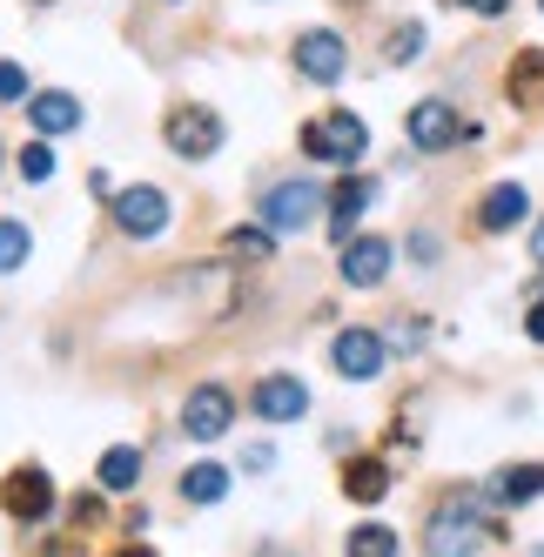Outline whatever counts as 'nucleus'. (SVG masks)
I'll return each mask as SVG.
<instances>
[{"label":"nucleus","instance_id":"nucleus-28","mask_svg":"<svg viewBox=\"0 0 544 557\" xmlns=\"http://www.w3.org/2000/svg\"><path fill=\"white\" fill-rule=\"evenodd\" d=\"M463 8H471V14H484V21H497L504 8H511V0H463Z\"/></svg>","mask_w":544,"mask_h":557},{"label":"nucleus","instance_id":"nucleus-7","mask_svg":"<svg viewBox=\"0 0 544 557\" xmlns=\"http://www.w3.org/2000/svg\"><path fill=\"white\" fill-rule=\"evenodd\" d=\"M228 423H236V396H228L222 383H196V389H188V404H182V430L196 436V444H215Z\"/></svg>","mask_w":544,"mask_h":557},{"label":"nucleus","instance_id":"nucleus-25","mask_svg":"<svg viewBox=\"0 0 544 557\" xmlns=\"http://www.w3.org/2000/svg\"><path fill=\"white\" fill-rule=\"evenodd\" d=\"M21 175H27V182H48V175H54L48 141H27V148H21Z\"/></svg>","mask_w":544,"mask_h":557},{"label":"nucleus","instance_id":"nucleus-8","mask_svg":"<svg viewBox=\"0 0 544 557\" xmlns=\"http://www.w3.org/2000/svg\"><path fill=\"white\" fill-rule=\"evenodd\" d=\"M330 363H336V376H349V383L383 376V336H376V330H343V336L330 343Z\"/></svg>","mask_w":544,"mask_h":557},{"label":"nucleus","instance_id":"nucleus-16","mask_svg":"<svg viewBox=\"0 0 544 557\" xmlns=\"http://www.w3.org/2000/svg\"><path fill=\"white\" fill-rule=\"evenodd\" d=\"M504 95H511L518 108H544V54H537V48L511 54V74H504Z\"/></svg>","mask_w":544,"mask_h":557},{"label":"nucleus","instance_id":"nucleus-2","mask_svg":"<svg viewBox=\"0 0 544 557\" xmlns=\"http://www.w3.org/2000/svg\"><path fill=\"white\" fill-rule=\"evenodd\" d=\"M478 504L471 497H450V504H437V517L423 524V557H471L478 550Z\"/></svg>","mask_w":544,"mask_h":557},{"label":"nucleus","instance_id":"nucleus-32","mask_svg":"<svg viewBox=\"0 0 544 557\" xmlns=\"http://www.w3.org/2000/svg\"><path fill=\"white\" fill-rule=\"evenodd\" d=\"M114 557H148V544H128V550H114Z\"/></svg>","mask_w":544,"mask_h":557},{"label":"nucleus","instance_id":"nucleus-13","mask_svg":"<svg viewBox=\"0 0 544 557\" xmlns=\"http://www.w3.org/2000/svg\"><path fill=\"white\" fill-rule=\"evenodd\" d=\"M524 209H531V195H524L518 182H497L484 202H478V228H484V235H504V228L524 222Z\"/></svg>","mask_w":544,"mask_h":557},{"label":"nucleus","instance_id":"nucleus-9","mask_svg":"<svg viewBox=\"0 0 544 557\" xmlns=\"http://www.w3.org/2000/svg\"><path fill=\"white\" fill-rule=\"evenodd\" d=\"M249 410L262 417V423H296L302 410H309V389H302V376H262L256 389H249Z\"/></svg>","mask_w":544,"mask_h":557},{"label":"nucleus","instance_id":"nucleus-18","mask_svg":"<svg viewBox=\"0 0 544 557\" xmlns=\"http://www.w3.org/2000/svg\"><path fill=\"white\" fill-rule=\"evenodd\" d=\"M228 497V463H188L182 470V504H222Z\"/></svg>","mask_w":544,"mask_h":557},{"label":"nucleus","instance_id":"nucleus-36","mask_svg":"<svg viewBox=\"0 0 544 557\" xmlns=\"http://www.w3.org/2000/svg\"><path fill=\"white\" fill-rule=\"evenodd\" d=\"M41 8H48V0H41Z\"/></svg>","mask_w":544,"mask_h":557},{"label":"nucleus","instance_id":"nucleus-17","mask_svg":"<svg viewBox=\"0 0 544 557\" xmlns=\"http://www.w3.org/2000/svg\"><path fill=\"white\" fill-rule=\"evenodd\" d=\"M383 491H391V463H376V457H357V463H343V497H357V504H376Z\"/></svg>","mask_w":544,"mask_h":557},{"label":"nucleus","instance_id":"nucleus-3","mask_svg":"<svg viewBox=\"0 0 544 557\" xmlns=\"http://www.w3.org/2000/svg\"><path fill=\"white\" fill-rule=\"evenodd\" d=\"M108 209H114V222H122V235H135V243H148V235L169 228V195L148 188V182H135V188H122V195H108Z\"/></svg>","mask_w":544,"mask_h":557},{"label":"nucleus","instance_id":"nucleus-35","mask_svg":"<svg viewBox=\"0 0 544 557\" xmlns=\"http://www.w3.org/2000/svg\"><path fill=\"white\" fill-rule=\"evenodd\" d=\"M531 557H544V550H531Z\"/></svg>","mask_w":544,"mask_h":557},{"label":"nucleus","instance_id":"nucleus-14","mask_svg":"<svg viewBox=\"0 0 544 557\" xmlns=\"http://www.w3.org/2000/svg\"><path fill=\"white\" fill-rule=\"evenodd\" d=\"M27 122H34V135H74V128H82V101L48 88V95L27 101Z\"/></svg>","mask_w":544,"mask_h":557},{"label":"nucleus","instance_id":"nucleus-20","mask_svg":"<svg viewBox=\"0 0 544 557\" xmlns=\"http://www.w3.org/2000/svg\"><path fill=\"white\" fill-rule=\"evenodd\" d=\"M343 550H349V557H397V531H391V524H357Z\"/></svg>","mask_w":544,"mask_h":557},{"label":"nucleus","instance_id":"nucleus-15","mask_svg":"<svg viewBox=\"0 0 544 557\" xmlns=\"http://www.w3.org/2000/svg\"><path fill=\"white\" fill-rule=\"evenodd\" d=\"M370 202H376V188L357 182V175H349L343 188H330V235H336V243H349V235H357V222H363Z\"/></svg>","mask_w":544,"mask_h":557},{"label":"nucleus","instance_id":"nucleus-6","mask_svg":"<svg viewBox=\"0 0 544 557\" xmlns=\"http://www.w3.org/2000/svg\"><path fill=\"white\" fill-rule=\"evenodd\" d=\"M262 215H269V228H283V235H296V228H309L323 215V188L317 182H276L262 195Z\"/></svg>","mask_w":544,"mask_h":557},{"label":"nucleus","instance_id":"nucleus-34","mask_svg":"<svg viewBox=\"0 0 544 557\" xmlns=\"http://www.w3.org/2000/svg\"><path fill=\"white\" fill-rule=\"evenodd\" d=\"M343 8H363V0H343Z\"/></svg>","mask_w":544,"mask_h":557},{"label":"nucleus","instance_id":"nucleus-22","mask_svg":"<svg viewBox=\"0 0 544 557\" xmlns=\"http://www.w3.org/2000/svg\"><path fill=\"white\" fill-rule=\"evenodd\" d=\"M27 249H34V235H27L21 222H0V275L21 269V262H27Z\"/></svg>","mask_w":544,"mask_h":557},{"label":"nucleus","instance_id":"nucleus-12","mask_svg":"<svg viewBox=\"0 0 544 557\" xmlns=\"http://www.w3.org/2000/svg\"><path fill=\"white\" fill-rule=\"evenodd\" d=\"M410 141H417L423 154L457 148V108H450V101H417V108H410Z\"/></svg>","mask_w":544,"mask_h":557},{"label":"nucleus","instance_id":"nucleus-24","mask_svg":"<svg viewBox=\"0 0 544 557\" xmlns=\"http://www.w3.org/2000/svg\"><path fill=\"white\" fill-rule=\"evenodd\" d=\"M383 54H391V61H417V54H423V27H417V21H404L391 41H383Z\"/></svg>","mask_w":544,"mask_h":557},{"label":"nucleus","instance_id":"nucleus-4","mask_svg":"<svg viewBox=\"0 0 544 557\" xmlns=\"http://www.w3.org/2000/svg\"><path fill=\"white\" fill-rule=\"evenodd\" d=\"M169 148L182 154V162H209V154L222 148V114L215 108H196V101L175 108L169 114Z\"/></svg>","mask_w":544,"mask_h":557},{"label":"nucleus","instance_id":"nucleus-27","mask_svg":"<svg viewBox=\"0 0 544 557\" xmlns=\"http://www.w3.org/2000/svg\"><path fill=\"white\" fill-rule=\"evenodd\" d=\"M0 101H27V74L14 61H0Z\"/></svg>","mask_w":544,"mask_h":557},{"label":"nucleus","instance_id":"nucleus-10","mask_svg":"<svg viewBox=\"0 0 544 557\" xmlns=\"http://www.w3.org/2000/svg\"><path fill=\"white\" fill-rule=\"evenodd\" d=\"M343 61H349V48H343V34H330V27H309V34H296V74H309V82H336L343 74Z\"/></svg>","mask_w":544,"mask_h":557},{"label":"nucleus","instance_id":"nucleus-21","mask_svg":"<svg viewBox=\"0 0 544 557\" xmlns=\"http://www.w3.org/2000/svg\"><path fill=\"white\" fill-rule=\"evenodd\" d=\"M497 497H511V504L544 497V463H518V470H504V476H497Z\"/></svg>","mask_w":544,"mask_h":557},{"label":"nucleus","instance_id":"nucleus-31","mask_svg":"<svg viewBox=\"0 0 544 557\" xmlns=\"http://www.w3.org/2000/svg\"><path fill=\"white\" fill-rule=\"evenodd\" d=\"M531 256H537V262H544V222H537V228H531Z\"/></svg>","mask_w":544,"mask_h":557},{"label":"nucleus","instance_id":"nucleus-5","mask_svg":"<svg viewBox=\"0 0 544 557\" xmlns=\"http://www.w3.org/2000/svg\"><path fill=\"white\" fill-rule=\"evenodd\" d=\"M0 510H8L14 524H41V517L54 510V484H48V470H41V463H21L8 484H0Z\"/></svg>","mask_w":544,"mask_h":557},{"label":"nucleus","instance_id":"nucleus-26","mask_svg":"<svg viewBox=\"0 0 544 557\" xmlns=\"http://www.w3.org/2000/svg\"><path fill=\"white\" fill-rule=\"evenodd\" d=\"M67 510H74V524H82V531H95V524H108V504H101V491H82V497H74Z\"/></svg>","mask_w":544,"mask_h":557},{"label":"nucleus","instance_id":"nucleus-29","mask_svg":"<svg viewBox=\"0 0 544 557\" xmlns=\"http://www.w3.org/2000/svg\"><path fill=\"white\" fill-rule=\"evenodd\" d=\"M243 463H249V470H256V476H262V470H269V463H276V450H269V444H256V450H249V457H243Z\"/></svg>","mask_w":544,"mask_h":557},{"label":"nucleus","instance_id":"nucleus-1","mask_svg":"<svg viewBox=\"0 0 544 557\" xmlns=\"http://www.w3.org/2000/svg\"><path fill=\"white\" fill-rule=\"evenodd\" d=\"M363 148H370V128L357 122L349 108H336V114H317V122L302 128V154L309 162H363Z\"/></svg>","mask_w":544,"mask_h":557},{"label":"nucleus","instance_id":"nucleus-33","mask_svg":"<svg viewBox=\"0 0 544 557\" xmlns=\"http://www.w3.org/2000/svg\"><path fill=\"white\" fill-rule=\"evenodd\" d=\"M262 557H289V550H276V544H262Z\"/></svg>","mask_w":544,"mask_h":557},{"label":"nucleus","instance_id":"nucleus-19","mask_svg":"<svg viewBox=\"0 0 544 557\" xmlns=\"http://www.w3.org/2000/svg\"><path fill=\"white\" fill-rule=\"evenodd\" d=\"M141 484V450L135 444H108L101 450V491H135Z\"/></svg>","mask_w":544,"mask_h":557},{"label":"nucleus","instance_id":"nucleus-11","mask_svg":"<svg viewBox=\"0 0 544 557\" xmlns=\"http://www.w3.org/2000/svg\"><path fill=\"white\" fill-rule=\"evenodd\" d=\"M336 269H343L349 289H376L383 275H391V243H383V235H349Z\"/></svg>","mask_w":544,"mask_h":557},{"label":"nucleus","instance_id":"nucleus-30","mask_svg":"<svg viewBox=\"0 0 544 557\" xmlns=\"http://www.w3.org/2000/svg\"><path fill=\"white\" fill-rule=\"evenodd\" d=\"M524 330H531V343H544V302H537V309L524 315Z\"/></svg>","mask_w":544,"mask_h":557},{"label":"nucleus","instance_id":"nucleus-23","mask_svg":"<svg viewBox=\"0 0 544 557\" xmlns=\"http://www.w3.org/2000/svg\"><path fill=\"white\" fill-rule=\"evenodd\" d=\"M228 256H243V262H262L269 256V235L262 228H228V243H222Z\"/></svg>","mask_w":544,"mask_h":557}]
</instances>
